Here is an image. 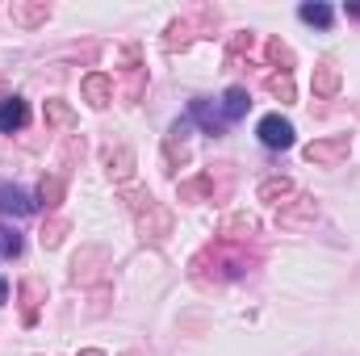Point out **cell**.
I'll return each mask as SVG.
<instances>
[{"instance_id":"obj_8","label":"cell","mask_w":360,"mask_h":356,"mask_svg":"<svg viewBox=\"0 0 360 356\" xmlns=\"http://www.w3.org/2000/svg\"><path fill=\"white\" fill-rule=\"evenodd\" d=\"M248 105H252V96H248V89H226V96H222V117H226V126L231 122H239L243 113H248Z\"/></svg>"},{"instance_id":"obj_6","label":"cell","mask_w":360,"mask_h":356,"mask_svg":"<svg viewBox=\"0 0 360 356\" xmlns=\"http://www.w3.org/2000/svg\"><path fill=\"white\" fill-rule=\"evenodd\" d=\"M30 122V109H25V101L21 96H4L0 101V134H13V130H21Z\"/></svg>"},{"instance_id":"obj_15","label":"cell","mask_w":360,"mask_h":356,"mask_svg":"<svg viewBox=\"0 0 360 356\" xmlns=\"http://www.w3.org/2000/svg\"><path fill=\"white\" fill-rule=\"evenodd\" d=\"M289 193H293V180H264V184H260V201H285V197H289Z\"/></svg>"},{"instance_id":"obj_7","label":"cell","mask_w":360,"mask_h":356,"mask_svg":"<svg viewBox=\"0 0 360 356\" xmlns=\"http://www.w3.org/2000/svg\"><path fill=\"white\" fill-rule=\"evenodd\" d=\"M84 96H89L92 109H105V105L113 101V80H109L105 72H92V76H84Z\"/></svg>"},{"instance_id":"obj_10","label":"cell","mask_w":360,"mask_h":356,"mask_svg":"<svg viewBox=\"0 0 360 356\" xmlns=\"http://www.w3.org/2000/svg\"><path fill=\"white\" fill-rule=\"evenodd\" d=\"M256 231V218L252 214H231L226 222H222V235H231V239H243V235H252Z\"/></svg>"},{"instance_id":"obj_20","label":"cell","mask_w":360,"mask_h":356,"mask_svg":"<svg viewBox=\"0 0 360 356\" xmlns=\"http://www.w3.org/2000/svg\"><path fill=\"white\" fill-rule=\"evenodd\" d=\"M348 17H360V4H348Z\"/></svg>"},{"instance_id":"obj_14","label":"cell","mask_w":360,"mask_h":356,"mask_svg":"<svg viewBox=\"0 0 360 356\" xmlns=\"http://www.w3.org/2000/svg\"><path fill=\"white\" fill-rule=\"evenodd\" d=\"M21 293H25V323H34V319H38V293H42V281L30 276V281L21 285Z\"/></svg>"},{"instance_id":"obj_3","label":"cell","mask_w":360,"mask_h":356,"mask_svg":"<svg viewBox=\"0 0 360 356\" xmlns=\"http://www.w3.org/2000/svg\"><path fill=\"white\" fill-rule=\"evenodd\" d=\"M314 218H319L314 197H293V205H281V214H276V222H281L285 231H302V227H310Z\"/></svg>"},{"instance_id":"obj_13","label":"cell","mask_w":360,"mask_h":356,"mask_svg":"<svg viewBox=\"0 0 360 356\" xmlns=\"http://www.w3.org/2000/svg\"><path fill=\"white\" fill-rule=\"evenodd\" d=\"M13 17H17L21 25H38V21L51 17V8H46V4H13Z\"/></svg>"},{"instance_id":"obj_2","label":"cell","mask_w":360,"mask_h":356,"mask_svg":"<svg viewBox=\"0 0 360 356\" xmlns=\"http://www.w3.org/2000/svg\"><path fill=\"white\" fill-rule=\"evenodd\" d=\"M348 147H352V139H348V134L319 139V143H310V147H306V160H310V164H327V168H331V164H340V160L348 155Z\"/></svg>"},{"instance_id":"obj_5","label":"cell","mask_w":360,"mask_h":356,"mask_svg":"<svg viewBox=\"0 0 360 356\" xmlns=\"http://www.w3.org/2000/svg\"><path fill=\"white\" fill-rule=\"evenodd\" d=\"M34 210H38V201H34L25 189L0 184V214H4V218H25V214H34Z\"/></svg>"},{"instance_id":"obj_9","label":"cell","mask_w":360,"mask_h":356,"mask_svg":"<svg viewBox=\"0 0 360 356\" xmlns=\"http://www.w3.org/2000/svg\"><path fill=\"white\" fill-rule=\"evenodd\" d=\"M335 89H340V68H335V63H323V68L314 72V92H319V96H331Z\"/></svg>"},{"instance_id":"obj_16","label":"cell","mask_w":360,"mask_h":356,"mask_svg":"<svg viewBox=\"0 0 360 356\" xmlns=\"http://www.w3.org/2000/svg\"><path fill=\"white\" fill-rule=\"evenodd\" d=\"M46 122H55V126H68V130H72V126H76V113H72L63 101H46Z\"/></svg>"},{"instance_id":"obj_19","label":"cell","mask_w":360,"mask_h":356,"mask_svg":"<svg viewBox=\"0 0 360 356\" xmlns=\"http://www.w3.org/2000/svg\"><path fill=\"white\" fill-rule=\"evenodd\" d=\"M4 298H8V285H4V281H0V306H4Z\"/></svg>"},{"instance_id":"obj_12","label":"cell","mask_w":360,"mask_h":356,"mask_svg":"<svg viewBox=\"0 0 360 356\" xmlns=\"http://www.w3.org/2000/svg\"><path fill=\"white\" fill-rule=\"evenodd\" d=\"M38 205H46V210H55L59 205V197H63V180L59 177H42V184H38Z\"/></svg>"},{"instance_id":"obj_17","label":"cell","mask_w":360,"mask_h":356,"mask_svg":"<svg viewBox=\"0 0 360 356\" xmlns=\"http://www.w3.org/2000/svg\"><path fill=\"white\" fill-rule=\"evenodd\" d=\"M0 256H4V260L21 256V235H17V231H8V227H0Z\"/></svg>"},{"instance_id":"obj_1","label":"cell","mask_w":360,"mask_h":356,"mask_svg":"<svg viewBox=\"0 0 360 356\" xmlns=\"http://www.w3.org/2000/svg\"><path fill=\"white\" fill-rule=\"evenodd\" d=\"M256 134H260V143H264L269 151H289V147H293V122L281 117V113H269V117L256 126Z\"/></svg>"},{"instance_id":"obj_11","label":"cell","mask_w":360,"mask_h":356,"mask_svg":"<svg viewBox=\"0 0 360 356\" xmlns=\"http://www.w3.org/2000/svg\"><path fill=\"white\" fill-rule=\"evenodd\" d=\"M297 17H302V21H306V25H319V30H327V25H331V17H335V13H331V8H327V4H302V8H297Z\"/></svg>"},{"instance_id":"obj_18","label":"cell","mask_w":360,"mask_h":356,"mask_svg":"<svg viewBox=\"0 0 360 356\" xmlns=\"http://www.w3.org/2000/svg\"><path fill=\"white\" fill-rule=\"evenodd\" d=\"M269 89L276 92L281 101H293V96H297V92H293V80H289V72H285V76H272V80H269Z\"/></svg>"},{"instance_id":"obj_21","label":"cell","mask_w":360,"mask_h":356,"mask_svg":"<svg viewBox=\"0 0 360 356\" xmlns=\"http://www.w3.org/2000/svg\"><path fill=\"white\" fill-rule=\"evenodd\" d=\"M80 356H105V352H96V348H92V352H80Z\"/></svg>"},{"instance_id":"obj_4","label":"cell","mask_w":360,"mask_h":356,"mask_svg":"<svg viewBox=\"0 0 360 356\" xmlns=\"http://www.w3.org/2000/svg\"><path fill=\"white\" fill-rule=\"evenodd\" d=\"M188 117L205 130V134H222L226 130V117H222V109L214 105V101H205V96H197V101H188Z\"/></svg>"}]
</instances>
